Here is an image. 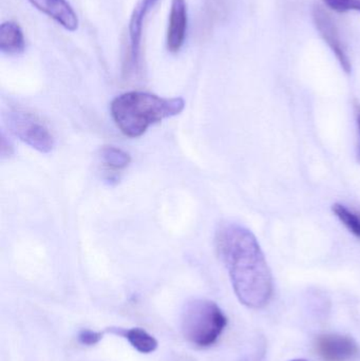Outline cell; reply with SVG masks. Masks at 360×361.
<instances>
[{
	"label": "cell",
	"instance_id": "8992f818",
	"mask_svg": "<svg viewBox=\"0 0 360 361\" xmlns=\"http://www.w3.org/2000/svg\"><path fill=\"white\" fill-rule=\"evenodd\" d=\"M313 19H314L315 27L318 30L323 40L329 44L335 56L337 57L342 69L347 73H350L352 65H351L350 59L347 53L346 47L340 37L337 25L331 15L323 8V6L317 4L313 8Z\"/></svg>",
	"mask_w": 360,
	"mask_h": 361
},
{
	"label": "cell",
	"instance_id": "6da1fadb",
	"mask_svg": "<svg viewBox=\"0 0 360 361\" xmlns=\"http://www.w3.org/2000/svg\"><path fill=\"white\" fill-rule=\"evenodd\" d=\"M216 247L239 301L251 309L266 307L272 298L274 284L254 233L236 223H224L216 233Z\"/></svg>",
	"mask_w": 360,
	"mask_h": 361
},
{
	"label": "cell",
	"instance_id": "5b68a950",
	"mask_svg": "<svg viewBox=\"0 0 360 361\" xmlns=\"http://www.w3.org/2000/svg\"><path fill=\"white\" fill-rule=\"evenodd\" d=\"M315 350L323 361H355L360 356L359 343L351 337L340 334L317 337Z\"/></svg>",
	"mask_w": 360,
	"mask_h": 361
},
{
	"label": "cell",
	"instance_id": "2e32d148",
	"mask_svg": "<svg viewBox=\"0 0 360 361\" xmlns=\"http://www.w3.org/2000/svg\"><path fill=\"white\" fill-rule=\"evenodd\" d=\"M325 6L338 13L348 12L352 10L354 0H323Z\"/></svg>",
	"mask_w": 360,
	"mask_h": 361
},
{
	"label": "cell",
	"instance_id": "e0dca14e",
	"mask_svg": "<svg viewBox=\"0 0 360 361\" xmlns=\"http://www.w3.org/2000/svg\"><path fill=\"white\" fill-rule=\"evenodd\" d=\"M356 120H357V126H359V137H360V106H356Z\"/></svg>",
	"mask_w": 360,
	"mask_h": 361
},
{
	"label": "cell",
	"instance_id": "ac0fdd59",
	"mask_svg": "<svg viewBox=\"0 0 360 361\" xmlns=\"http://www.w3.org/2000/svg\"><path fill=\"white\" fill-rule=\"evenodd\" d=\"M352 10L359 11L360 12V0H354V2H353Z\"/></svg>",
	"mask_w": 360,
	"mask_h": 361
},
{
	"label": "cell",
	"instance_id": "8fae6325",
	"mask_svg": "<svg viewBox=\"0 0 360 361\" xmlns=\"http://www.w3.org/2000/svg\"><path fill=\"white\" fill-rule=\"evenodd\" d=\"M111 331L114 334L120 335V336L126 338L129 343L139 353L150 354L156 351V348H158L156 339L143 329L133 328L129 329V330L112 329Z\"/></svg>",
	"mask_w": 360,
	"mask_h": 361
},
{
	"label": "cell",
	"instance_id": "9c48e42d",
	"mask_svg": "<svg viewBox=\"0 0 360 361\" xmlns=\"http://www.w3.org/2000/svg\"><path fill=\"white\" fill-rule=\"evenodd\" d=\"M34 8L44 13L49 18L53 19L63 29L70 32L78 29L77 14L71 4L66 0H27Z\"/></svg>",
	"mask_w": 360,
	"mask_h": 361
},
{
	"label": "cell",
	"instance_id": "ba28073f",
	"mask_svg": "<svg viewBox=\"0 0 360 361\" xmlns=\"http://www.w3.org/2000/svg\"><path fill=\"white\" fill-rule=\"evenodd\" d=\"M188 11L186 0H171L167 30V49L177 53L184 46L187 34Z\"/></svg>",
	"mask_w": 360,
	"mask_h": 361
},
{
	"label": "cell",
	"instance_id": "3957f363",
	"mask_svg": "<svg viewBox=\"0 0 360 361\" xmlns=\"http://www.w3.org/2000/svg\"><path fill=\"white\" fill-rule=\"evenodd\" d=\"M228 326V318L213 301L194 299L186 303L181 328L186 341L199 348L215 345Z\"/></svg>",
	"mask_w": 360,
	"mask_h": 361
},
{
	"label": "cell",
	"instance_id": "9a60e30c",
	"mask_svg": "<svg viewBox=\"0 0 360 361\" xmlns=\"http://www.w3.org/2000/svg\"><path fill=\"white\" fill-rule=\"evenodd\" d=\"M103 338V334L99 332H93L91 330H82L78 334V341L82 345H94L99 343V341Z\"/></svg>",
	"mask_w": 360,
	"mask_h": 361
},
{
	"label": "cell",
	"instance_id": "7a4b0ae2",
	"mask_svg": "<svg viewBox=\"0 0 360 361\" xmlns=\"http://www.w3.org/2000/svg\"><path fill=\"white\" fill-rule=\"evenodd\" d=\"M181 97H161L148 92L123 93L111 103V116L118 128L126 137H139L151 125L173 118L183 111Z\"/></svg>",
	"mask_w": 360,
	"mask_h": 361
},
{
	"label": "cell",
	"instance_id": "d6986e66",
	"mask_svg": "<svg viewBox=\"0 0 360 361\" xmlns=\"http://www.w3.org/2000/svg\"><path fill=\"white\" fill-rule=\"evenodd\" d=\"M291 361H308V360H291Z\"/></svg>",
	"mask_w": 360,
	"mask_h": 361
},
{
	"label": "cell",
	"instance_id": "30bf717a",
	"mask_svg": "<svg viewBox=\"0 0 360 361\" xmlns=\"http://www.w3.org/2000/svg\"><path fill=\"white\" fill-rule=\"evenodd\" d=\"M25 39L23 30L14 21L0 25V50L8 55L20 54L25 51Z\"/></svg>",
	"mask_w": 360,
	"mask_h": 361
},
{
	"label": "cell",
	"instance_id": "7c38bea8",
	"mask_svg": "<svg viewBox=\"0 0 360 361\" xmlns=\"http://www.w3.org/2000/svg\"><path fill=\"white\" fill-rule=\"evenodd\" d=\"M99 161L108 173L116 175L118 171H124L131 162L128 152L114 146H105L99 152Z\"/></svg>",
	"mask_w": 360,
	"mask_h": 361
},
{
	"label": "cell",
	"instance_id": "4fadbf2b",
	"mask_svg": "<svg viewBox=\"0 0 360 361\" xmlns=\"http://www.w3.org/2000/svg\"><path fill=\"white\" fill-rule=\"evenodd\" d=\"M334 214L337 216L338 220L348 228L351 233L360 239V214L347 207L342 204H334L332 207Z\"/></svg>",
	"mask_w": 360,
	"mask_h": 361
},
{
	"label": "cell",
	"instance_id": "277c9868",
	"mask_svg": "<svg viewBox=\"0 0 360 361\" xmlns=\"http://www.w3.org/2000/svg\"><path fill=\"white\" fill-rule=\"evenodd\" d=\"M8 126L19 140L37 152L48 154L54 148V137L48 127L30 112L20 109L8 112Z\"/></svg>",
	"mask_w": 360,
	"mask_h": 361
},
{
	"label": "cell",
	"instance_id": "ffe728a7",
	"mask_svg": "<svg viewBox=\"0 0 360 361\" xmlns=\"http://www.w3.org/2000/svg\"><path fill=\"white\" fill-rule=\"evenodd\" d=\"M244 361H258V360H244Z\"/></svg>",
	"mask_w": 360,
	"mask_h": 361
},
{
	"label": "cell",
	"instance_id": "52a82bcc",
	"mask_svg": "<svg viewBox=\"0 0 360 361\" xmlns=\"http://www.w3.org/2000/svg\"><path fill=\"white\" fill-rule=\"evenodd\" d=\"M158 0H139L133 10L131 15L130 21H129V54H130V61H129L128 69L126 73L129 72H137L139 68V59H141V44L142 35H143L144 23L146 17L149 14L150 11L156 6Z\"/></svg>",
	"mask_w": 360,
	"mask_h": 361
},
{
	"label": "cell",
	"instance_id": "5bb4252c",
	"mask_svg": "<svg viewBox=\"0 0 360 361\" xmlns=\"http://www.w3.org/2000/svg\"><path fill=\"white\" fill-rule=\"evenodd\" d=\"M232 8V0H207L206 16L211 20L221 21L225 18Z\"/></svg>",
	"mask_w": 360,
	"mask_h": 361
}]
</instances>
